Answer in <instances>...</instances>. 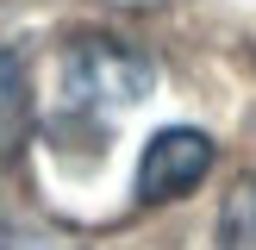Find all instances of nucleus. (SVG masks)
<instances>
[{"instance_id": "f03ea898", "label": "nucleus", "mask_w": 256, "mask_h": 250, "mask_svg": "<svg viewBox=\"0 0 256 250\" xmlns=\"http://www.w3.org/2000/svg\"><path fill=\"white\" fill-rule=\"evenodd\" d=\"M219 162V144H212L200 125H162L144 150H138V200L144 206H169V200L194 194L200 182Z\"/></svg>"}, {"instance_id": "f257e3e1", "label": "nucleus", "mask_w": 256, "mask_h": 250, "mask_svg": "<svg viewBox=\"0 0 256 250\" xmlns=\"http://www.w3.org/2000/svg\"><path fill=\"white\" fill-rule=\"evenodd\" d=\"M56 88H62V106L75 112H119L156 88V69L144 50L119 44V38H75L56 62Z\"/></svg>"}, {"instance_id": "7ed1b4c3", "label": "nucleus", "mask_w": 256, "mask_h": 250, "mask_svg": "<svg viewBox=\"0 0 256 250\" xmlns=\"http://www.w3.org/2000/svg\"><path fill=\"white\" fill-rule=\"evenodd\" d=\"M219 250H256V182H244L232 200H225V219H219Z\"/></svg>"}, {"instance_id": "20e7f679", "label": "nucleus", "mask_w": 256, "mask_h": 250, "mask_svg": "<svg viewBox=\"0 0 256 250\" xmlns=\"http://www.w3.org/2000/svg\"><path fill=\"white\" fill-rule=\"evenodd\" d=\"M0 250H82V244L50 238V232H6V238H0Z\"/></svg>"}]
</instances>
